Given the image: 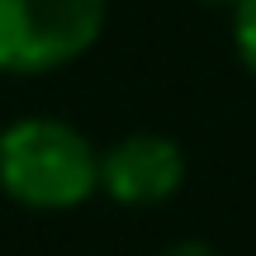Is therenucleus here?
I'll return each mask as SVG.
<instances>
[{
  "instance_id": "6",
  "label": "nucleus",
  "mask_w": 256,
  "mask_h": 256,
  "mask_svg": "<svg viewBox=\"0 0 256 256\" xmlns=\"http://www.w3.org/2000/svg\"><path fill=\"white\" fill-rule=\"evenodd\" d=\"M204 5H232V10H238V5H242V0H204Z\"/></svg>"
},
{
  "instance_id": "3",
  "label": "nucleus",
  "mask_w": 256,
  "mask_h": 256,
  "mask_svg": "<svg viewBox=\"0 0 256 256\" xmlns=\"http://www.w3.org/2000/svg\"><path fill=\"white\" fill-rule=\"evenodd\" d=\"M185 185V152L166 133H128L100 152V190L124 209L166 204Z\"/></svg>"
},
{
  "instance_id": "5",
  "label": "nucleus",
  "mask_w": 256,
  "mask_h": 256,
  "mask_svg": "<svg viewBox=\"0 0 256 256\" xmlns=\"http://www.w3.org/2000/svg\"><path fill=\"white\" fill-rule=\"evenodd\" d=\"M162 256H218L209 247V242H200V238H185V242H176V247H166Z\"/></svg>"
},
{
  "instance_id": "1",
  "label": "nucleus",
  "mask_w": 256,
  "mask_h": 256,
  "mask_svg": "<svg viewBox=\"0 0 256 256\" xmlns=\"http://www.w3.org/2000/svg\"><path fill=\"white\" fill-rule=\"evenodd\" d=\"M0 190L34 214L81 209L100 190V152L66 119H14L0 128Z\"/></svg>"
},
{
  "instance_id": "2",
  "label": "nucleus",
  "mask_w": 256,
  "mask_h": 256,
  "mask_svg": "<svg viewBox=\"0 0 256 256\" xmlns=\"http://www.w3.org/2000/svg\"><path fill=\"white\" fill-rule=\"evenodd\" d=\"M110 0H0V72H62L104 34Z\"/></svg>"
},
{
  "instance_id": "4",
  "label": "nucleus",
  "mask_w": 256,
  "mask_h": 256,
  "mask_svg": "<svg viewBox=\"0 0 256 256\" xmlns=\"http://www.w3.org/2000/svg\"><path fill=\"white\" fill-rule=\"evenodd\" d=\"M232 43H238L242 66L256 76V0H242V5L232 10Z\"/></svg>"
}]
</instances>
